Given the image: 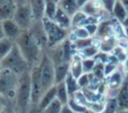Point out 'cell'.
I'll return each mask as SVG.
<instances>
[{
    "label": "cell",
    "mask_w": 128,
    "mask_h": 113,
    "mask_svg": "<svg viewBox=\"0 0 128 113\" xmlns=\"http://www.w3.org/2000/svg\"><path fill=\"white\" fill-rule=\"evenodd\" d=\"M122 65V70H124V72H125V75H128V58L126 59V61L124 63H121Z\"/></svg>",
    "instance_id": "cell-42"
},
{
    "label": "cell",
    "mask_w": 128,
    "mask_h": 113,
    "mask_svg": "<svg viewBox=\"0 0 128 113\" xmlns=\"http://www.w3.org/2000/svg\"><path fill=\"white\" fill-rule=\"evenodd\" d=\"M27 31H30V33L33 35V37L39 43V45L41 46L42 50L46 51L48 49V39H46V31H44L42 20H34L32 26Z\"/></svg>",
    "instance_id": "cell-9"
},
{
    "label": "cell",
    "mask_w": 128,
    "mask_h": 113,
    "mask_svg": "<svg viewBox=\"0 0 128 113\" xmlns=\"http://www.w3.org/2000/svg\"><path fill=\"white\" fill-rule=\"evenodd\" d=\"M61 109H62V104L56 99L51 104H49L42 112L43 113H60Z\"/></svg>",
    "instance_id": "cell-35"
},
{
    "label": "cell",
    "mask_w": 128,
    "mask_h": 113,
    "mask_svg": "<svg viewBox=\"0 0 128 113\" xmlns=\"http://www.w3.org/2000/svg\"><path fill=\"white\" fill-rule=\"evenodd\" d=\"M82 57L78 53H76L72 58L69 62V72L77 79L80 75H83V66H82Z\"/></svg>",
    "instance_id": "cell-15"
},
{
    "label": "cell",
    "mask_w": 128,
    "mask_h": 113,
    "mask_svg": "<svg viewBox=\"0 0 128 113\" xmlns=\"http://www.w3.org/2000/svg\"><path fill=\"white\" fill-rule=\"evenodd\" d=\"M114 113H128V110H120V109H118Z\"/></svg>",
    "instance_id": "cell-50"
},
{
    "label": "cell",
    "mask_w": 128,
    "mask_h": 113,
    "mask_svg": "<svg viewBox=\"0 0 128 113\" xmlns=\"http://www.w3.org/2000/svg\"><path fill=\"white\" fill-rule=\"evenodd\" d=\"M1 70H2V67H1V63H0V71H1Z\"/></svg>",
    "instance_id": "cell-51"
},
{
    "label": "cell",
    "mask_w": 128,
    "mask_h": 113,
    "mask_svg": "<svg viewBox=\"0 0 128 113\" xmlns=\"http://www.w3.org/2000/svg\"><path fill=\"white\" fill-rule=\"evenodd\" d=\"M42 24H43L44 31H46V39H48V48L60 44L69 35V31L60 27L52 19H49L46 17L42 18Z\"/></svg>",
    "instance_id": "cell-5"
},
{
    "label": "cell",
    "mask_w": 128,
    "mask_h": 113,
    "mask_svg": "<svg viewBox=\"0 0 128 113\" xmlns=\"http://www.w3.org/2000/svg\"><path fill=\"white\" fill-rule=\"evenodd\" d=\"M15 44L20 49V53L27 61L30 67L39 65L44 51L41 49L39 43L35 41V39L30 33V31H23L20 37L15 41Z\"/></svg>",
    "instance_id": "cell-1"
},
{
    "label": "cell",
    "mask_w": 128,
    "mask_h": 113,
    "mask_svg": "<svg viewBox=\"0 0 128 113\" xmlns=\"http://www.w3.org/2000/svg\"><path fill=\"white\" fill-rule=\"evenodd\" d=\"M69 74V62H61L54 66V80L56 84L65 82L67 75Z\"/></svg>",
    "instance_id": "cell-18"
},
{
    "label": "cell",
    "mask_w": 128,
    "mask_h": 113,
    "mask_svg": "<svg viewBox=\"0 0 128 113\" xmlns=\"http://www.w3.org/2000/svg\"><path fill=\"white\" fill-rule=\"evenodd\" d=\"M74 43V46H75L76 51L80 52L82 51L83 49L87 48V46L92 45L94 42H93V37H88V39H80V40H75V41H72Z\"/></svg>",
    "instance_id": "cell-31"
},
{
    "label": "cell",
    "mask_w": 128,
    "mask_h": 113,
    "mask_svg": "<svg viewBox=\"0 0 128 113\" xmlns=\"http://www.w3.org/2000/svg\"><path fill=\"white\" fill-rule=\"evenodd\" d=\"M111 54L114 55L117 60H118L119 63H124L126 61V59L128 58L127 50H126L125 48H122L121 45H119V44L116 46V48H114V50L111 52Z\"/></svg>",
    "instance_id": "cell-30"
},
{
    "label": "cell",
    "mask_w": 128,
    "mask_h": 113,
    "mask_svg": "<svg viewBox=\"0 0 128 113\" xmlns=\"http://www.w3.org/2000/svg\"><path fill=\"white\" fill-rule=\"evenodd\" d=\"M93 79H94V76L92 75V72L91 74H85L84 72L83 75H80V77L77 78V83H78V86H80V91L85 88H88L91 83L93 82Z\"/></svg>",
    "instance_id": "cell-29"
},
{
    "label": "cell",
    "mask_w": 128,
    "mask_h": 113,
    "mask_svg": "<svg viewBox=\"0 0 128 113\" xmlns=\"http://www.w3.org/2000/svg\"><path fill=\"white\" fill-rule=\"evenodd\" d=\"M31 70V69H30ZM30 70L20 75L18 87L16 92V109L17 113H26L32 105V88H31V74Z\"/></svg>",
    "instance_id": "cell-2"
},
{
    "label": "cell",
    "mask_w": 128,
    "mask_h": 113,
    "mask_svg": "<svg viewBox=\"0 0 128 113\" xmlns=\"http://www.w3.org/2000/svg\"><path fill=\"white\" fill-rule=\"evenodd\" d=\"M14 44H15V42L10 41L9 39H6V37H4L2 40H0V61L10 52Z\"/></svg>",
    "instance_id": "cell-28"
},
{
    "label": "cell",
    "mask_w": 128,
    "mask_h": 113,
    "mask_svg": "<svg viewBox=\"0 0 128 113\" xmlns=\"http://www.w3.org/2000/svg\"><path fill=\"white\" fill-rule=\"evenodd\" d=\"M15 2H16L17 7H18V6H23V5L28 3V0H15Z\"/></svg>",
    "instance_id": "cell-44"
},
{
    "label": "cell",
    "mask_w": 128,
    "mask_h": 113,
    "mask_svg": "<svg viewBox=\"0 0 128 113\" xmlns=\"http://www.w3.org/2000/svg\"><path fill=\"white\" fill-rule=\"evenodd\" d=\"M31 74V88H32V105H38L41 96L43 95L42 89V82H41V68L39 65L31 67L30 70Z\"/></svg>",
    "instance_id": "cell-7"
},
{
    "label": "cell",
    "mask_w": 128,
    "mask_h": 113,
    "mask_svg": "<svg viewBox=\"0 0 128 113\" xmlns=\"http://www.w3.org/2000/svg\"><path fill=\"white\" fill-rule=\"evenodd\" d=\"M20 76L7 69L0 71V97L4 100H15Z\"/></svg>",
    "instance_id": "cell-4"
},
{
    "label": "cell",
    "mask_w": 128,
    "mask_h": 113,
    "mask_svg": "<svg viewBox=\"0 0 128 113\" xmlns=\"http://www.w3.org/2000/svg\"><path fill=\"white\" fill-rule=\"evenodd\" d=\"M1 25H2V31H4L5 37L6 39H9L10 41H12V42L16 41L23 32V29L17 25V23L15 22L14 19L2 20Z\"/></svg>",
    "instance_id": "cell-10"
},
{
    "label": "cell",
    "mask_w": 128,
    "mask_h": 113,
    "mask_svg": "<svg viewBox=\"0 0 128 113\" xmlns=\"http://www.w3.org/2000/svg\"><path fill=\"white\" fill-rule=\"evenodd\" d=\"M99 52H100L99 45H95V44L93 43L92 45H90V46H87V48L83 49L82 51H80V52H77V53L82 57L83 59H94Z\"/></svg>",
    "instance_id": "cell-26"
},
{
    "label": "cell",
    "mask_w": 128,
    "mask_h": 113,
    "mask_svg": "<svg viewBox=\"0 0 128 113\" xmlns=\"http://www.w3.org/2000/svg\"><path fill=\"white\" fill-rule=\"evenodd\" d=\"M15 0H0V6L2 5H7V3H10V2H14Z\"/></svg>",
    "instance_id": "cell-45"
},
{
    "label": "cell",
    "mask_w": 128,
    "mask_h": 113,
    "mask_svg": "<svg viewBox=\"0 0 128 113\" xmlns=\"http://www.w3.org/2000/svg\"><path fill=\"white\" fill-rule=\"evenodd\" d=\"M5 37L4 35V31H2V25H1V20H0V40H2Z\"/></svg>",
    "instance_id": "cell-47"
},
{
    "label": "cell",
    "mask_w": 128,
    "mask_h": 113,
    "mask_svg": "<svg viewBox=\"0 0 128 113\" xmlns=\"http://www.w3.org/2000/svg\"><path fill=\"white\" fill-rule=\"evenodd\" d=\"M12 19L17 23V25H18L23 31L30 29V27L32 26V24H33L34 20H35L30 3H26V5H23V6H18L16 11H15V15H14V18H12Z\"/></svg>",
    "instance_id": "cell-8"
},
{
    "label": "cell",
    "mask_w": 128,
    "mask_h": 113,
    "mask_svg": "<svg viewBox=\"0 0 128 113\" xmlns=\"http://www.w3.org/2000/svg\"><path fill=\"white\" fill-rule=\"evenodd\" d=\"M118 110V105H117V100L116 97H111V99H106V105L101 113H114Z\"/></svg>",
    "instance_id": "cell-32"
},
{
    "label": "cell",
    "mask_w": 128,
    "mask_h": 113,
    "mask_svg": "<svg viewBox=\"0 0 128 113\" xmlns=\"http://www.w3.org/2000/svg\"><path fill=\"white\" fill-rule=\"evenodd\" d=\"M4 109H5V104H4V99H1L0 97V113L4 111Z\"/></svg>",
    "instance_id": "cell-46"
},
{
    "label": "cell",
    "mask_w": 128,
    "mask_h": 113,
    "mask_svg": "<svg viewBox=\"0 0 128 113\" xmlns=\"http://www.w3.org/2000/svg\"><path fill=\"white\" fill-rule=\"evenodd\" d=\"M117 69H118V65H117V63L106 62V65H104V76H106V78L108 77V76H110L111 74H114Z\"/></svg>",
    "instance_id": "cell-37"
},
{
    "label": "cell",
    "mask_w": 128,
    "mask_h": 113,
    "mask_svg": "<svg viewBox=\"0 0 128 113\" xmlns=\"http://www.w3.org/2000/svg\"><path fill=\"white\" fill-rule=\"evenodd\" d=\"M65 84H66V87H67V91H68V94H69V96H74L77 92L80 91V86H78V83H77V79H76L72 74H68L67 77L65 79Z\"/></svg>",
    "instance_id": "cell-24"
},
{
    "label": "cell",
    "mask_w": 128,
    "mask_h": 113,
    "mask_svg": "<svg viewBox=\"0 0 128 113\" xmlns=\"http://www.w3.org/2000/svg\"><path fill=\"white\" fill-rule=\"evenodd\" d=\"M56 1H58V2H59V0H56Z\"/></svg>",
    "instance_id": "cell-52"
},
{
    "label": "cell",
    "mask_w": 128,
    "mask_h": 113,
    "mask_svg": "<svg viewBox=\"0 0 128 113\" xmlns=\"http://www.w3.org/2000/svg\"><path fill=\"white\" fill-rule=\"evenodd\" d=\"M120 2L122 3V5L126 7V9L128 10V0H120Z\"/></svg>",
    "instance_id": "cell-48"
},
{
    "label": "cell",
    "mask_w": 128,
    "mask_h": 113,
    "mask_svg": "<svg viewBox=\"0 0 128 113\" xmlns=\"http://www.w3.org/2000/svg\"><path fill=\"white\" fill-rule=\"evenodd\" d=\"M40 68H41V82H42V89L43 93L46 92L49 88L56 85V80H54V66H53L52 61L50 60L46 53L44 52L42 55V59L39 63Z\"/></svg>",
    "instance_id": "cell-6"
},
{
    "label": "cell",
    "mask_w": 128,
    "mask_h": 113,
    "mask_svg": "<svg viewBox=\"0 0 128 113\" xmlns=\"http://www.w3.org/2000/svg\"><path fill=\"white\" fill-rule=\"evenodd\" d=\"M121 24L124 25V27H126V28H128V17H127V18H126L125 20H124L122 23H121Z\"/></svg>",
    "instance_id": "cell-49"
},
{
    "label": "cell",
    "mask_w": 128,
    "mask_h": 113,
    "mask_svg": "<svg viewBox=\"0 0 128 113\" xmlns=\"http://www.w3.org/2000/svg\"><path fill=\"white\" fill-rule=\"evenodd\" d=\"M85 18H86V15H85L83 11L78 10L76 14H74L72 16V28H74V27H78V26H82L83 23H84Z\"/></svg>",
    "instance_id": "cell-34"
},
{
    "label": "cell",
    "mask_w": 128,
    "mask_h": 113,
    "mask_svg": "<svg viewBox=\"0 0 128 113\" xmlns=\"http://www.w3.org/2000/svg\"><path fill=\"white\" fill-rule=\"evenodd\" d=\"M56 95H57V86H52L51 88H49L46 92H44L43 95L41 96L39 103H38V106L40 108V110L43 111L49 104H51L54 100H56Z\"/></svg>",
    "instance_id": "cell-14"
},
{
    "label": "cell",
    "mask_w": 128,
    "mask_h": 113,
    "mask_svg": "<svg viewBox=\"0 0 128 113\" xmlns=\"http://www.w3.org/2000/svg\"><path fill=\"white\" fill-rule=\"evenodd\" d=\"M60 113H74V111L69 108V105H68V104H65V105H62V109H61V112Z\"/></svg>",
    "instance_id": "cell-41"
},
{
    "label": "cell",
    "mask_w": 128,
    "mask_h": 113,
    "mask_svg": "<svg viewBox=\"0 0 128 113\" xmlns=\"http://www.w3.org/2000/svg\"><path fill=\"white\" fill-rule=\"evenodd\" d=\"M99 1L102 3V6H103L104 9H106L109 14H111L112 8H114V3H116L117 0H99Z\"/></svg>",
    "instance_id": "cell-38"
},
{
    "label": "cell",
    "mask_w": 128,
    "mask_h": 113,
    "mask_svg": "<svg viewBox=\"0 0 128 113\" xmlns=\"http://www.w3.org/2000/svg\"><path fill=\"white\" fill-rule=\"evenodd\" d=\"M46 7H44V17L49 19H53L58 8V1L56 0H44Z\"/></svg>",
    "instance_id": "cell-25"
},
{
    "label": "cell",
    "mask_w": 128,
    "mask_h": 113,
    "mask_svg": "<svg viewBox=\"0 0 128 113\" xmlns=\"http://www.w3.org/2000/svg\"><path fill=\"white\" fill-rule=\"evenodd\" d=\"M116 22V19L112 22L110 19H103L99 23V27H98V33L95 36H98L99 39H103L109 35H112V25Z\"/></svg>",
    "instance_id": "cell-17"
},
{
    "label": "cell",
    "mask_w": 128,
    "mask_h": 113,
    "mask_svg": "<svg viewBox=\"0 0 128 113\" xmlns=\"http://www.w3.org/2000/svg\"><path fill=\"white\" fill-rule=\"evenodd\" d=\"M68 105H69V108L74 111V113H94V112H92V111L90 110L87 106L78 103L74 97H70L69 99V101H68Z\"/></svg>",
    "instance_id": "cell-27"
},
{
    "label": "cell",
    "mask_w": 128,
    "mask_h": 113,
    "mask_svg": "<svg viewBox=\"0 0 128 113\" xmlns=\"http://www.w3.org/2000/svg\"><path fill=\"white\" fill-rule=\"evenodd\" d=\"M76 1H77V5H78V7H80H80H83L85 3L90 2V1H92V0H76Z\"/></svg>",
    "instance_id": "cell-43"
},
{
    "label": "cell",
    "mask_w": 128,
    "mask_h": 113,
    "mask_svg": "<svg viewBox=\"0 0 128 113\" xmlns=\"http://www.w3.org/2000/svg\"><path fill=\"white\" fill-rule=\"evenodd\" d=\"M17 9L16 2H10L7 5L0 6V20H6V19H12L14 18L15 11Z\"/></svg>",
    "instance_id": "cell-21"
},
{
    "label": "cell",
    "mask_w": 128,
    "mask_h": 113,
    "mask_svg": "<svg viewBox=\"0 0 128 113\" xmlns=\"http://www.w3.org/2000/svg\"><path fill=\"white\" fill-rule=\"evenodd\" d=\"M96 65L95 59H82V66H83V72L85 74H91L93 68Z\"/></svg>",
    "instance_id": "cell-36"
},
{
    "label": "cell",
    "mask_w": 128,
    "mask_h": 113,
    "mask_svg": "<svg viewBox=\"0 0 128 113\" xmlns=\"http://www.w3.org/2000/svg\"><path fill=\"white\" fill-rule=\"evenodd\" d=\"M28 3L31 6L34 19L42 20V18L44 17V7H46L44 0H28Z\"/></svg>",
    "instance_id": "cell-16"
},
{
    "label": "cell",
    "mask_w": 128,
    "mask_h": 113,
    "mask_svg": "<svg viewBox=\"0 0 128 113\" xmlns=\"http://www.w3.org/2000/svg\"><path fill=\"white\" fill-rule=\"evenodd\" d=\"M26 113H43L42 110H40V108L38 105H31V108L28 109Z\"/></svg>",
    "instance_id": "cell-40"
},
{
    "label": "cell",
    "mask_w": 128,
    "mask_h": 113,
    "mask_svg": "<svg viewBox=\"0 0 128 113\" xmlns=\"http://www.w3.org/2000/svg\"><path fill=\"white\" fill-rule=\"evenodd\" d=\"M85 29L87 31V33L90 34L91 37H94L98 33V27H99V24H87L85 25Z\"/></svg>",
    "instance_id": "cell-39"
},
{
    "label": "cell",
    "mask_w": 128,
    "mask_h": 113,
    "mask_svg": "<svg viewBox=\"0 0 128 113\" xmlns=\"http://www.w3.org/2000/svg\"><path fill=\"white\" fill-rule=\"evenodd\" d=\"M100 44H99V50L101 52H106V53H111L112 51L114 50L117 45L119 44L117 37L112 34V35H109L106 37H103V39H100Z\"/></svg>",
    "instance_id": "cell-13"
},
{
    "label": "cell",
    "mask_w": 128,
    "mask_h": 113,
    "mask_svg": "<svg viewBox=\"0 0 128 113\" xmlns=\"http://www.w3.org/2000/svg\"><path fill=\"white\" fill-rule=\"evenodd\" d=\"M61 48H62L64 60H65V62H70L72 58L77 53L75 46H74V43L67 37L64 42H61Z\"/></svg>",
    "instance_id": "cell-20"
},
{
    "label": "cell",
    "mask_w": 128,
    "mask_h": 113,
    "mask_svg": "<svg viewBox=\"0 0 128 113\" xmlns=\"http://www.w3.org/2000/svg\"><path fill=\"white\" fill-rule=\"evenodd\" d=\"M58 6L70 17L80 10V7H78L76 0H59Z\"/></svg>",
    "instance_id": "cell-22"
},
{
    "label": "cell",
    "mask_w": 128,
    "mask_h": 113,
    "mask_svg": "<svg viewBox=\"0 0 128 113\" xmlns=\"http://www.w3.org/2000/svg\"><path fill=\"white\" fill-rule=\"evenodd\" d=\"M57 86V95H56V99L60 102L62 105L65 104H68V101H69L70 96L68 94V91H67V87H66V84L65 82L62 83H59V84H56Z\"/></svg>",
    "instance_id": "cell-23"
},
{
    "label": "cell",
    "mask_w": 128,
    "mask_h": 113,
    "mask_svg": "<svg viewBox=\"0 0 128 113\" xmlns=\"http://www.w3.org/2000/svg\"><path fill=\"white\" fill-rule=\"evenodd\" d=\"M92 75L94 76V78H96L100 82H103L106 79V76H104V65L101 62H96L95 67L92 70Z\"/></svg>",
    "instance_id": "cell-33"
},
{
    "label": "cell",
    "mask_w": 128,
    "mask_h": 113,
    "mask_svg": "<svg viewBox=\"0 0 128 113\" xmlns=\"http://www.w3.org/2000/svg\"><path fill=\"white\" fill-rule=\"evenodd\" d=\"M0 63H1L2 69L10 70L18 76L31 69L30 65L25 60V58L23 57V54L20 53V49L17 48L16 44H14L10 52L0 61Z\"/></svg>",
    "instance_id": "cell-3"
},
{
    "label": "cell",
    "mask_w": 128,
    "mask_h": 113,
    "mask_svg": "<svg viewBox=\"0 0 128 113\" xmlns=\"http://www.w3.org/2000/svg\"><path fill=\"white\" fill-rule=\"evenodd\" d=\"M52 20L56 23L57 25H59L60 27L67 29V31H69V29L72 28V17L68 14H66L59 6H58V8H57L56 15H54Z\"/></svg>",
    "instance_id": "cell-12"
},
{
    "label": "cell",
    "mask_w": 128,
    "mask_h": 113,
    "mask_svg": "<svg viewBox=\"0 0 128 113\" xmlns=\"http://www.w3.org/2000/svg\"><path fill=\"white\" fill-rule=\"evenodd\" d=\"M117 105L120 110H128V75H125L118 94L116 96Z\"/></svg>",
    "instance_id": "cell-11"
},
{
    "label": "cell",
    "mask_w": 128,
    "mask_h": 113,
    "mask_svg": "<svg viewBox=\"0 0 128 113\" xmlns=\"http://www.w3.org/2000/svg\"><path fill=\"white\" fill-rule=\"evenodd\" d=\"M111 15L114 17L116 20H118L119 23H122L128 17V10L126 9L125 6L120 2V0H117L114 6V8H112Z\"/></svg>",
    "instance_id": "cell-19"
}]
</instances>
